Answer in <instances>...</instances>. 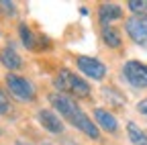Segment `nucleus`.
<instances>
[{
  "label": "nucleus",
  "mask_w": 147,
  "mask_h": 145,
  "mask_svg": "<svg viewBox=\"0 0 147 145\" xmlns=\"http://www.w3.org/2000/svg\"><path fill=\"white\" fill-rule=\"evenodd\" d=\"M55 86H57L59 92L69 90V92L76 94V96H88L90 94V86L82 78H78L76 74H71L69 69H61L59 71V76L55 78Z\"/></svg>",
  "instance_id": "obj_1"
},
{
  "label": "nucleus",
  "mask_w": 147,
  "mask_h": 145,
  "mask_svg": "<svg viewBox=\"0 0 147 145\" xmlns=\"http://www.w3.org/2000/svg\"><path fill=\"white\" fill-rule=\"evenodd\" d=\"M6 86L8 90L21 100V102H31L35 98V88L33 84L27 80V78H21V76H14V74H8L6 76Z\"/></svg>",
  "instance_id": "obj_2"
},
{
  "label": "nucleus",
  "mask_w": 147,
  "mask_h": 145,
  "mask_svg": "<svg viewBox=\"0 0 147 145\" xmlns=\"http://www.w3.org/2000/svg\"><path fill=\"white\" fill-rule=\"evenodd\" d=\"M125 29L129 33V37H131L137 45L147 49V16H135L133 14L131 19H127Z\"/></svg>",
  "instance_id": "obj_3"
},
{
  "label": "nucleus",
  "mask_w": 147,
  "mask_h": 145,
  "mask_svg": "<svg viewBox=\"0 0 147 145\" xmlns=\"http://www.w3.org/2000/svg\"><path fill=\"white\" fill-rule=\"evenodd\" d=\"M123 74L129 84H133L135 88H147V65L141 61H127L123 67Z\"/></svg>",
  "instance_id": "obj_4"
},
{
  "label": "nucleus",
  "mask_w": 147,
  "mask_h": 145,
  "mask_svg": "<svg viewBox=\"0 0 147 145\" xmlns=\"http://www.w3.org/2000/svg\"><path fill=\"white\" fill-rule=\"evenodd\" d=\"M49 100H51V104L57 108V113L61 115V117H65L67 121H71V117L76 115L78 111H80V106H78V102L74 100L71 96H67V94H61V92H53V94H49Z\"/></svg>",
  "instance_id": "obj_5"
},
{
  "label": "nucleus",
  "mask_w": 147,
  "mask_h": 145,
  "mask_svg": "<svg viewBox=\"0 0 147 145\" xmlns=\"http://www.w3.org/2000/svg\"><path fill=\"white\" fill-rule=\"evenodd\" d=\"M78 67L82 74H86L92 80H102L106 76V67L102 61L94 59V57H88V55H80L78 57Z\"/></svg>",
  "instance_id": "obj_6"
},
{
  "label": "nucleus",
  "mask_w": 147,
  "mask_h": 145,
  "mask_svg": "<svg viewBox=\"0 0 147 145\" xmlns=\"http://www.w3.org/2000/svg\"><path fill=\"white\" fill-rule=\"evenodd\" d=\"M37 121L43 125V129H47L53 135L63 133V123H61V119L53 111H39V113H37Z\"/></svg>",
  "instance_id": "obj_7"
},
{
  "label": "nucleus",
  "mask_w": 147,
  "mask_h": 145,
  "mask_svg": "<svg viewBox=\"0 0 147 145\" xmlns=\"http://www.w3.org/2000/svg\"><path fill=\"white\" fill-rule=\"evenodd\" d=\"M74 127H76V129H80L84 135H88V137H92V139H98L100 137V133H98V127L94 125L90 121V117H86L82 111H78L76 115L71 117V121H69Z\"/></svg>",
  "instance_id": "obj_8"
},
{
  "label": "nucleus",
  "mask_w": 147,
  "mask_h": 145,
  "mask_svg": "<svg viewBox=\"0 0 147 145\" xmlns=\"http://www.w3.org/2000/svg\"><path fill=\"white\" fill-rule=\"evenodd\" d=\"M98 19L102 25H108V23H113L117 19H123V8L117 6V4H100L98 8Z\"/></svg>",
  "instance_id": "obj_9"
},
{
  "label": "nucleus",
  "mask_w": 147,
  "mask_h": 145,
  "mask_svg": "<svg viewBox=\"0 0 147 145\" xmlns=\"http://www.w3.org/2000/svg\"><path fill=\"white\" fill-rule=\"evenodd\" d=\"M94 119H96V123L102 127L104 131H108V133H117L119 123H117V119L110 115L108 111H104V108H96V111H94Z\"/></svg>",
  "instance_id": "obj_10"
},
{
  "label": "nucleus",
  "mask_w": 147,
  "mask_h": 145,
  "mask_svg": "<svg viewBox=\"0 0 147 145\" xmlns=\"http://www.w3.org/2000/svg\"><path fill=\"white\" fill-rule=\"evenodd\" d=\"M0 61H2L4 67H8L10 71L12 69H18L23 65V59L18 57V53L12 49V47H4V49H0Z\"/></svg>",
  "instance_id": "obj_11"
},
{
  "label": "nucleus",
  "mask_w": 147,
  "mask_h": 145,
  "mask_svg": "<svg viewBox=\"0 0 147 145\" xmlns=\"http://www.w3.org/2000/svg\"><path fill=\"white\" fill-rule=\"evenodd\" d=\"M127 131H129V139H131L133 145H147V135L139 129L135 123H129L127 125Z\"/></svg>",
  "instance_id": "obj_12"
},
{
  "label": "nucleus",
  "mask_w": 147,
  "mask_h": 145,
  "mask_svg": "<svg viewBox=\"0 0 147 145\" xmlns=\"http://www.w3.org/2000/svg\"><path fill=\"white\" fill-rule=\"evenodd\" d=\"M102 39H104V43L108 47H121V35H119V31L110 29V27H106L102 31Z\"/></svg>",
  "instance_id": "obj_13"
},
{
  "label": "nucleus",
  "mask_w": 147,
  "mask_h": 145,
  "mask_svg": "<svg viewBox=\"0 0 147 145\" xmlns=\"http://www.w3.org/2000/svg\"><path fill=\"white\" fill-rule=\"evenodd\" d=\"M18 33H21L23 45H25L27 49H35V35L31 33V29H29L25 23H21V25H18Z\"/></svg>",
  "instance_id": "obj_14"
},
{
  "label": "nucleus",
  "mask_w": 147,
  "mask_h": 145,
  "mask_svg": "<svg viewBox=\"0 0 147 145\" xmlns=\"http://www.w3.org/2000/svg\"><path fill=\"white\" fill-rule=\"evenodd\" d=\"M102 96H104V98H108L106 102L115 104V106H123V104H125L123 94H121V92H117L115 88H102Z\"/></svg>",
  "instance_id": "obj_15"
},
{
  "label": "nucleus",
  "mask_w": 147,
  "mask_h": 145,
  "mask_svg": "<svg viewBox=\"0 0 147 145\" xmlns=\"http://www.w3.org/2000/svg\"><path fill=\"white\" fill-rule=\"evenodd\" d=\"M129 10L135 16H147V0H129Z\"/></svg>",
  "instance_id": "obj_16"
},
{
  "label": "nucleus",
  "mask_w": 147,
  "mask_h": 145,
  "mask_svg": "<svg viewBox=\"0 0 147 145\" xmlns=\"http://www.w3.org/2000/svg\"><path fill=\"white\" fill-rule=\"evenodd\" d=\"M10 111V104H8V96L0 90V115H6Z\"/></svg>",
  "instance_id": "obj_17"
},
{
  "label": "nucleus",
  "mask_w": 147,
  "mask_h": 145,
  "mask_svg": "<svg viewBox=\"0 0 147 145\" xmlns=\"http://www.w3.org/2000/svg\"><path fill=\"white\" fill-rule=\"evenodd\" d=\"M0 8L6 10V12H10V14H14V4L8 2V0H0Z\"/></svg>",
  "instance_id": "obj_18"
},
{
  "label": "nucleus",
  "mask_w": 147,
  "mask_h": 145,
  "mask_svg": "<svg viewBox=\"0 0 147 145\" xmlns=\"http://www.w3.org/2000/svg\"><path fill=\"white\" fill-rule=\"evenodd\" d=\"M137 111H139V113H143V115H147V98H145V100H141V102L137 104Z\"/></svg>",
  "instance_id": "obj_19"
},
{
  "label": "nucleus",
  "mask_w": 147,
  "mask_h": 145,
  "mask_svg": "<svg viewBox=\"0 0 147 145\" xmlns=\"http://www.w3.org/2000/svg\"><path fill=\"white\" fill-rule=\"evenodd\" d=\"M16 145H27V143H21V141H18V143H16Z\"/></svg>",
  "instance_id": "obj_20"
},
{
  "label": "nucleus",
  "mask_w": 147,
  "mask_h": 145,
  "mask_svg": "<svg viewBox=\"0 0 147 145\" xmlns=\"http://www.w3.org/2000/svg\"><path fill=\"white\" fill-rule=\"evenodd\" d=\"M41 145H51V143H41Z\"/></svg>",
  "instance_id": "obj_21"
}]
</instances>
